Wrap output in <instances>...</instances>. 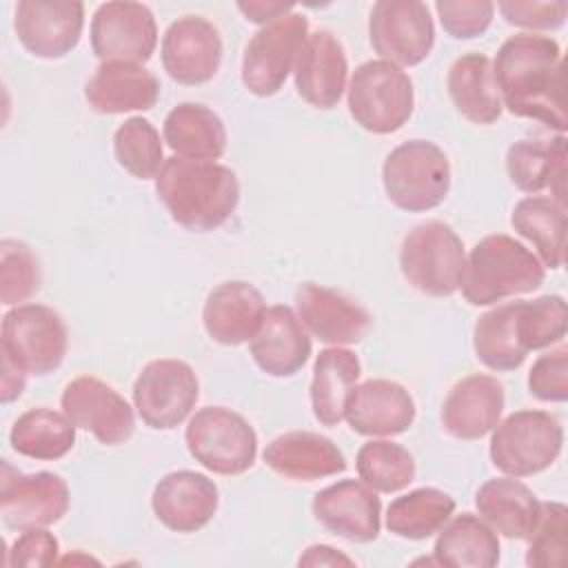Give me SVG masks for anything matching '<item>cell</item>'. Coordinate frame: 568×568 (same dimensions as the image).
<instances>
[{
	"label": "cell",
	"mask_w": 568,
	"mask_h": 568,
	"mask_svg": "<svg viewBox=\"0 0 568 568\" xmlns=\"http://www.w3.org/2000/svg\"><path fill=\"white\" fill-rule=\"evenodd\" d=\"M493 75L501 106L513 115L539 120L559 133L566 131L561 49L552 38L537 33L508 38L495 55Z\"/></svg>",
	"instance_id": "cell-1"
},
{
	"label": "cell",
	"mask_w": 568,
	"mask_h": 568,
	"mask_svg": "<svg viewBox=\"0 0 568 568\" xmlns=\"http://www.w3.org/2000/svg\"><path fill=\"white\" fill-rule=\"evenodd\" d=\"M155 193L175 224L204 233L235 213L240 182L224 164L173 155L155 175Z\"/></svg>",
	"instance_id": "cell-2"
},
{
	"label": "cell",
	"mask_w": 568,
	"mask_h": 568,
	"mask_svg": "<svg viewBox=\"0 0 568 568\" xmlns=\"http://www.w3.org/2000/svg\"><path fill=\"white\" fill-rule=\"evenodd\" d=\"M544 277V266L530 248L510 235L495 233L470 248L459 288L468 304L488 306L537 291Z\"/></svg>",
	"instance_id": "cell-3"
},
{
	"label": "cell",
	"mask_w": 568,
	"mask_h": 568,
	"mask_svg": "<svg viewBox=\"0 0 568 568\" xmlns=\"http://www.w3.org/2000/svg\"><path fill=\"white\" fill-rule=\"evenodd\" d=\"M382 182L386 197L397 209L408 213L430 211L450 191V164L435 142L408 140L386 155Z\"/></svg>",
	"instance_id": "cell-4"
},
{
	"label": "cell",
	"mask_w": 568,
	"mask_h": 568,
	"mask_svg": "<svg viewBox=\"0 0 568 568\" xmlns=\"http://www.w3.org/2000/svg\"><path fill=\"white\" fill-rule=\"evenodd\" d=\"M464 264L462 237L437 220L413 226L399 248V268L406 282L433 297H448L459 288Z\"/></svg>",
	"instance_id": "cell-5"
},
{
	"label": "cell",
	"mask_w": 568,
	"mask_h": 568,
	"mask_svg": "<svg viewBox=\"0 0 568 568\" xmlns=\"http://www.w3.org/2000/svg\"><path fill=\"white\" fill-rule=\"evenodd\" d=\"M413 80L386 60L359 64L348 82L351 118L366 131L386 135L402 129L413 115Z\"/></svg>",
	"instance_id": "cell-6"
},
{
	"label": "cell",
	"mask_w": 568,
	"mask_h": 568,
	"mask_svg": "<svg viewBox=\"0 0 568 568\" xmlns=\"http://www.w3.org/2000/svg\"><path fill=\"white\" fill-rule=\"evenodd\" d=\"M490 433V462L508 477H530L550 468L564 444L559 419L546 410H517Z\"/></svg>",
	"instance_id": "cell-7"
},
{
	"label": "cell",
	"mask_w": 568,
	"mask_h": 568,
	"mask_svg": "<svg viewBox=\"0 0 568 568\" xmlns=\"http://www.w3.org/2000/svg\"><path fill=\"white\" fill-rule=\"evenodd\" d=\"M2 359L24 375H49L67 355V326L42 304H20L4 313L0 335Z\"/></svg>",
	"instance_id": "cell-8"
},
{
	"label": "cell",
	"mask_w": 568,
	"mask_h": 568,
	"mask_svg": "<svg viewBox=\"0 0 568 568\" xmlns=\"http://www.w3.org/2000/svg\"><path fill=\"white\" fill-rule=\"evenodd\" d=\"M191 457L215 475H242L255 464L257 435L235 410L224 406L200 408L184 430Z\"/></svg>",
	"instance_id": "cell-9"
},
{
	"label": "cell",
	"mask_w": 568,
	"mask_h": 568,
	"mask_svg": "<svg viewBox=\"0 0 568 568\" xmlns=\"http://www.w3.org/2000/svg\"><path fill=\"white\" fill-rule=\"evenodd\" d=\"M306 36L308 20L295 11L255 31L242 55L244 87L260 98L275 95L293 71Z\"/></svg>",
	"instance_id": "cell-10"
},
{
	"label": "cell",
	"mask_w": 568,
	"mask_h": 568,
	"mask_svg": "<svg viewBox=\"0 0 568 568\" xmlns=\"http://www.w3.org/2000/svg\"><path fill=\"white\" fill-rule=\"evenodd\" d=\"M200 397L195 371L182 359L149 362L133 384V404L140 419L153 430L180 426Z\"/></svg>",
	"instance_id": "cell-11"
},
{
	"label": "cell",
	"mask_w": 568,
	"mask_h": 568,
	"mask_svg": "<svg viewBox=\"0 0 568 568\" xmlns=\"http://www.w3.org/2000/svg\"><path fill=\"white\" fill-rule=\"evenodd\" d=\"M368 38L386 62L415 67L428 58L435 44L430 11L419 0H379L368 16Z\"/></svg>",
	"instance_id": "cell-12"
},
{
	"label": "cell",
	"mask_w": 568,
	"mask_h": 568,
	"mask_svg": "<svg viewBox=\"0 0 568 568\" xmlns=\"http://www.w3.org/2000/svg\"><path fill=\"white\" fill-rule=\"evenodd\" d=\"M69 504V486L60 475L49 470L27 475L2 462L0 515L7 528H47L67 515Z\"/></svg>",
	"instance_id": "cell-13"
},
{
	"label": "cell",
	"mask_w": 568,
	"mask_h": 568,
	"mask_svg": "<svg viewBox=\"0 0 568 568\" xmlns=\"http://www.w3.org/2000/svg\"><path fill=\"white\" fill-rule=\"evenodd\" d=\"M158 44V24L142 2L113 0L91 18V49L102 62H146Z\"/></svg>",
	"instance_id": "cell-14"
},
{
	"label": "cell",
	"mask_w": 568,
	"mask_h": 568,
	"mask_svg": "<svg viewBox=\"0 0 568 568\" xmlns=\"http://www.w3.org/2000/svg\"><path fill=\"white\" fill-rule=\"evenodd\" d=\"M62 413L75 428L89 430L100 444H124L135 430V415L129 402L106 382L82 375L71 379L60 397Z\"/></svg>",
	"instance_id": "cell-15"
},
{
	"label": "cell",
	"mask_w": 568,
	"mask_h": 568,
	"mask_svg": "<svg viewBox=\"0 0 568 568\" xmlns=\"http://www.w3.org/2000/svg\"><path fill=\"white\" fill-rule=\"evenodd\" d=\"M84 4L80 0H20L13 29L36 58L55 60L71 53L82 36Z\"/></svg>",
	"instance_id": "cell-16"
},
{
	"label": "cell",
	"mask_w": 568,
	"mask_h": 568,
	"mask_svg": "<svg viewBox=\"0 0 568 568\" xmlns=\"http://www.w3.org/2000/svg\"><path fill=\"white\" fill-rule=\"evenodd\" d=\"M222 64V38L202 16H182L162 38V67L178 84L195 87L213 80Z\"/></svg>",
	"instance_id": "cell-17"
},
{
	"label": "cell",
	"mask_w": 568,
	"mask_h": 568,
	"mask_svg": "<svg viewBox=\"0 0 568 568\" xmlns=\"http://www.w3.org/2000/svg\"><path fill=\"white\" fill-rule=\"evenodd\" d=\"M315 519L333 535L366 544L377 539L382 528V501L371 486L357 479H342L313 497Z\"/></svg>",
	"instance_id": "cell-18"
},
{
	"label": "cell",
	"mask_w": 568,
	"mask_h": 568,
	"mask_svg": "<svg viewBox=\"0 0 568 568\" xmlns=\"http://www.w3.org/2000/svg\"><path fill=\"white\" fill-rule=\"evenodd\" d=\"M344 419L355 433L366 437L402 435L415 422V402L393 379H366L346 395Z\"/></svg>",
	"instance_id": "cell-19"
},
{
	"label": "cell",
	"mask_w": 568,
	"mask_h": 568,
	"mask_svg": "<svg viewBox=\"0 0 568 568\" xmlns=\"http://www.w3.org/2000/svg\"><path fill=\"white\" fill-rule=\"evenodd\" d=\"M300 322L324 344H357L371 328V315L364 306L344 293L306 282L295 293Z\"/></svg>",
	"instance_id": "cell-20"
},
{
	"label": "cell",
	"mask_w": 568,
	"mask_h": 568,
	"mask_svg": "<svg viewBox=\"0 0 568 568\" xmlns=\"http://www.w3.org/2000/svg\"><path fill=\"white\" fill-rule=\"evenodd\" d=\"M220 493L213 479L195 470L164 475L151 495V508L160 524L173 532H195L217 513Z\"/></svg>",
	"instance_id": "cell-21"
},
{
	"label": "cell",
	"mask_w": 568,
	"mask_h": 568,
	"mask_svg": "<svg viewBox=\"0 0 568 568\" xmlns=\"http://www.w3.org/2000/svg\"><path fill=\"white\" fill-rule=\"evenodd\" d=\"M346 75L348 62L342 42L331 31L308 33L293 67L300 98L315 109H333L346 89Z\"/></svg>",
	"instance_id": "cell-22"
},
{
	"label": "cell",
	"mask_w": 568,
	"mask_h": 568,
	"mask_svg": "<svg viewBox=\"0 0 568 568\" xmlns=\"http://www.w3.org/2000/svg\"><path fill=\"white\" fill-rule=\"evenodd\" d=\"M266 313L264 295L244 280H229L215 286L204 302L202 324L206 335L224 346L251 342Z\"/></svg>",
	"instance_id": "cell-23"
},
{
	"label": "cell",
	"mask_w": 568,
	"mask_h": 568,
	"mask_svg": "<svg viewBox=\"0 0 568 568\" xmlns=\"http://www.w3.org/2000/svg\"><path fill=\"white\" fill-rule=\"evenodd\" d=\"M504 386L493 375H468L446 395L442 406V426L457 439H481L501 419Z\"/></svg>",
	"instance_id": "cell-24"
},
{
	"label": "cell",
	"mask_w": 568,
	"mask_h": 568,
	"mask_svg": "<svg viewBox=\"0 0 568 568\" xmlns=\"http://www.w3.org/2000/svg\"><path fill=\"white\" fill-rule=\"evenodd\" d=\"M255 364L271 377L295 375L311 357V337L291 306H271L251 339Z\"/></svg>",
	"instance_id": "cell-25"
},
{
	"label": "cell",
	"mask_w": 568,
	"mask_h": 568,
	"mask_svg": "<svg viewBox=\"0 0 568 568\" xmlns=\"http://www.w3.org/2000/svg\"><path fill=\"white\" fill-rule=\"evenodd\" d=\"M84 98L98 113L149 111L160 98L158 78L135 62H100L87 80Z\"/></svg>",
	"instance_id": "cell-26"
},
{
	"label": "cell",
	"mask_w": 568,
	"mask_h": 568,
	"mask_svg": "<svg viewBox=\"0 0 568 568\" xmlns=\"http://www.w3.org/2000/svg\"><path fill=\"white\" fill-rule=\"evenodd\" d=\"M264 464L288 479L313 481L346 470V457L337 444L320 433L291 430L266 444Z\"/></svg>",
	"instance_id": "cell-27"
},
{
	"label": "cell",
	"mask_w": 568,
	"mask_h": 568,
	"mask_svg": "<svg viewBox=\"0 0 568 568\" xmlns=\"http://www.w3.org/2000/svg\"><path fill=\"white\" fill-rule=\"evenodd\" d=\"M506 171L510 182L524 193L552 191V200L564 204L566 182V138H524L508 146Z\"/></svg>",
	"instance_id": "cell-28"
},
{
	"label": "cell",
	"mask_w": 568,
	"mask_h": 568,
	"mask_svg": "<svg viewBox=\"0 0 568 568\" xmlns=\"http://www.w3.org/2000/svg\"><path fill=\"white\" fill-rule=\"evenodd\" d=\"M475 506L481 519L508 539H528L541 513L537 495L515 477L481 484L475 493Z\"/></svg>",
	"instance_id": "cell-29"
},
{
	"label": "cell",
	"mask_w": 568,
	"mask_h": 568,
	"mask_svg": "<svg viewBox=\"0 0 568 568\" xmlns=\"http://www.w3.org/2000/svg\"><path fill=\"white\" fill-rule=\"evenodd\" d=\"M455 109L473 124H493L501 115V98L493 75V62L484 53H464L446 78Z\"/></svg>",
	"instance_id": "cell-30"
},
{
	"label": "cell",
	"mask_w": 568,
	"mask_h": 568,
	"mask_svg": "<svg viewBox=\"0 0 568 568\" xmlns=\"http://www.w3.org/2000/svg\"><path fill=\"white\" fill-rule=\"evenodd\" d=\"M433 564L450 568H493L499 564L497 532L477 515H455L439 528Z\"/></svg>",
	"instance_id": "cell-31"
},
{
	"label": "cell",
	"mask_w": 568,
	"mask_h": 568,
	"mask_svg": "<svg viewBox=\"0 0 568 568\" xmlns=\"http://www.w3.org/2000/svg\"><path fill=\"white\" fill-rule=\"evenodd\" d=\"M164 142L182 158L217 160L226 149V129L222 118L204 104L182 102L164 118Z\"/></svg>",
	"instance_id": "cell-32"
},
{
	"label": "cell",
	"mask_w": 568,
	"mask_h": 568,
	"mask_svg": "<svg viewBox=\"0 0 568 568\" xmlns=\"http://www.w3.org/2000/svg\"><path fill=\"white\" fill-rule=\"evenodd\" d=\"M359 373L362 364L353 351L342 346L320 351L313 364L311 408L322 426H337L344 419V402Z\"/></svg>",
	"instance_id": "cell-33"
},
{
	"label": "cell",
	"mask_w": 568,
	"mask_h": 568,
	"mask_svg": "<svg viewBox=\"0 0 568 568\" xmlns=\"http://www.w3.org/2000/svg\"><path fill=\"white\" fill-rule=\"evenodd\" d=\"M513 229L532 242L548 268L564 264L566 251V209L552 197L530 195L515 204L510 215Z\"/></svg>",
	"instance_id": "cell-34"
},
{
	"label": "cell",
	"mask_w": 568,
	"mask_h": 568,
	"mask_svg": "<svg viewBox=\"0 0 568 568\" xmlns=\"http://www.w3.org/2000/svg\"><path fill=\"white\" fill-rule=\"evenodd\" d=\"M11 448L29 459H60L75 444L73 422L53 408L40 406L22 413L9 433Z\"/></svg>",
	"instance_id": "cell-35"
},
{
	"label": "cell",
	"mask_w": 568,
	"mask_h": 568,
	"mask_svg": "<svg viewBox=\"0 0 568 568\" xmlns=\"http://www.w3.org/2000/svg\"><path fill=\"white\" fill-rule=\"evenodd\" d=\"M473 348L477 359L490 371L506 373L524 364L528 353L517 335V302L499 304L477 320Z\"/></svg>",
	"instance_id": "cell-36"
},
{
	"label": "cell",
	"mask_w": 568,
	"mask_h": 568,
	"mask_svg": "<svg viewBox=\"0 0 568 568\" xmlns=\"http://www.w3.org/2000/svg\"><path fill=\"white\" fill-rule=\"evenodd\" d=\"M455 513V499L439 488H415L395 501L386 510L388 532L402 539H426L450 519Z\"/></svg>",
	"instance_id": "cell-37"
},
{
	"label": "cell",
	"mask_w": 568,
	"mask_h": 568,
	"mask_svg": "<svg viewBox=\"0 0 568 568\" xmlns=\"http://www.w3.org/2000/svg\"><path fill=\"white\" fill-rule=\"evenodd\" d=\"M359 479L377 493H397L415 479L413 455L395 442L371 439L362 444L355 457Z\"/></svg>",
	"instance_id": "cell-38"
},
{
	"label": "cell",
	"mask_w": 568,
	"mask_h": 568,
	"mask_svg": "<svg viewBox=\"0 0 568 568\" xmlns=\"http://www.w3.org/2000/svg\"><path fill=\"white\" fill-rule=\"evenodd\" d=\"M118 164L138 180H151L164 164V149L158 129L142 115H133L113 135Z\"/></svg>",
	"instance_id": "cell-39"
},
{
	"label": "cell",
	"mask_w": 568,
	"mask_h": 568,
	"mask_svg": "<svg viewBox=\"0 0 568 568\" xmlns=\"http://www.w3.org/2000/svg\"><path fill=\"white\" fill-rule=\"evenodd\" d=\"M568 331V308L561 295H541L537 300H519L517 335L526 353L561 342Z\"/></svg>",
	"instance_id": "cell-40"
},
{
	"label": "cell",
	"mask_w": 568,
	"mask_h": 568,
	"mask_svg": "<svg viewBox=\"0 0 568 568\" xmlns=\"http://www.w3.org/2000/svg\"><path fill=\"white\" fill-rule=\"evenodd\" d=\"M568 508L561 501H544L537 526L528 537L526 564L530 568H564L566 566Z\"/></svg>",
	"instance_id": "cell-41"
},
{
	"label": "cell",
	"mask_w": 568,
	"mask_h": 568,
	"mask_svg": "<svg viewBox=\"0 0 568 568\" xmlns=\"http://www.w3.org/2000/svg\"><path fill=\"white\" fill-rule=\"evenodd\" d=\"M40 288V262L20 240L0 242V300L11 306L29 300Z\"/></svg>",
	"instance_id": "cell-42"
},
{
	"label": "cell",
	"mask_w": 568,
	"mask_h": 568,
	"mask_svg": "<svg viewBox=\"0 0 568 568\" xmlns=\"http://www.w3.org/2000/svg\"><path fill=\"white\" fill-rule=\"evenodd\" d=\"M435 11L450 38L470 40L490 27L495 4L488 0H437Z\"/></svg>",
	"instance_id": "cell-43"
},
{
	"label": "cell",
	"mask_w": 568,
	"mask_h": 568,
	"mask_svg": "<svg viewBox=\"0 0 568 568\" xmlns=\"http://www.w3.org/2000/svg\"><path fill=\"white\" fill-rule=\"evenodd\" d=\"M528 388L541 402L568 399V348L559 346L535 359L528 373Z\"/></svg>",
	"instance_id": "cell-44"
},
{
	"label": "cell",
	"mask_w": 568,
	"mask_h": 568,
	"mask_svg": "<svg viewBox=\"0 0 568 568\" xmlns=\"http://www.w3.org/2000/svg\"><path fill=\"white\" fill-rule=\"evenodd\" d=\"M508 24L521 29H559L566 22L568 4L564 0H506L497 4Z\"/></svg>",
	"instance_id": "cell-45"
},
{
	"label": "cell",
	"mask_w": 568,
	"mask_h": 568,
	"mask_svg": "<svg viewBox=\"0 0 568 568\" xmlns=\"http://www.w3.org/2000/svg\"><path fill=\"white\" fill-rule=\"evenodd\" d=\"M58 539L44 528H29L11 544L7 566L33 568V566H53L58 564Z\"/></svg>",
	"instance_id": "cell-46"
},
{
	"label": "cell",
	"mask_w": 568,
	"mask_h": 568,
	"mask_svg": "<svg viewBox=\"0 0 568 568\" xmlns=\"http://www.w3.org/2000/svg\"><path fill=\"white\" fill-rule=\"evenodd\" d=\"M237 9L246 16L248 22H255V24H268L286 13L293 11V4L288 2H273V0H248V2H237Z\"/></svg>",
	"instance_id": "cell-47"
},
{
	"label": "cell",
	"mask_w": 568,
	"mask_h": 568,
	"mask_svg": "<svg viewBox=\"0 0 568 568\" xmlns=\"http://www.w3.org/2000/svg\"><path fill=\"white\" fill-rule=\"evenodd\" d=\"M300 566H353V559L344 552L335 550L333 546L315 544L304 550V555L297 561Z\"/></svg>",
	"instance_id": "cell-48"
},
{
	"label": "cell",
	"mask_w": 568,
	"mask_h": 568,
	"mask_svg": "<svg viewBox=\"0 0 568 568\" xmlns=\"http://www.w3.org/2000/svg\"><path fill=\"white\" fill-rule=\"evenodd\" d=\"M24 373H20L18 368H13L9 362L2 359V404H9L13 399H18L24 390Z\"/></svg>",
	"instance_id": "cell-49"
}]
</instances>
